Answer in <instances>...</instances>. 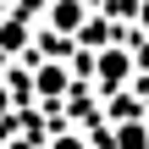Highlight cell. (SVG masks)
I'll return each instance as SVG.
<instances>
[{
    "instance_id": "6da1fadb",
    "label": "cell",
    "mask_w": 149,
    "mask_h": 149,
    "mask_svg": "<svg viewBox=\"0 0 149 149\" xmlns=\"http://www.w3.org/2000/svg\"><path fill=\"white\" fill-rule=\"evenodd\" d=\"M127 77H133V55H127L122 44H105V50L94 55V83H100L105 94H116Z\"/></svg>"
},
{
    "instance_id": "7a4b0ae2",
    "label": "cell",
    "mask_w": 149,
    "mask_h": 149,
    "mask_svg": "<svg viewBox=\"0 0 149 149\" xmlns=\"http://www.w3.org/2000/svg\"><path fill=\"white\" fill-rule=\"evenodd\" d=\"M83 22H88L83 0H50V28L55 33H83Z\"/></svg>"
},
{
    "instance_id": "3957f363",
    "label": "cell",
    "mask_w": 149,
    "mask_h": 149,
    "mask_svg": "<svg viewBox=\"0 0 149 149\" xmlns=\"http://www.w3.org/2000/svg\"><path fill=\"white\" fill-rule=\"evenodd\" d=\"M66 83H72V77H66V66H61V61H44V66L33 72V94H39V100H61V94H66Z\"/></svg>"
},
{
    "instance_id": "277c9868",
    "label": "cell",
    "mask_w": 149,
    "mask_h": 149,
    "mask_svg": "<svg viewBox=\"0 0 149 149\" xmlns=\"http://www.w3.org/2000/svg\"><path fill=\"white\" fill-rule=\"evenodd\" d=\"M116 149H149V127L144 122H122L116 127Z\"/></svg>"
},
{
    "instance_id": "5b68a950",
    "label": "cell",
    "mask_w": 149,
    "mask_h": 149,
    "mask_svg": "<svg viewBox=\"0 0 149 149\" xmlns=\"http://www.w3.org/2000/svg\"><path fill=\"white\" fill-rule=\"evenodd\" d=\"M0 44H6V50H11V44H22V22H17V17L0 28Z\"/></svg>"
},
{
    "instance_id": "8992f818",
    "label": "cell",
    "mask_w": 149,
    "mask_h": 149,
    "mask_svg": "<svg viewBox=\"0 0 149 149\" xmlns=\"http://www.w3.org/2000/svg\"><path fill=\"white\" fill-rule=\"evenodd\" d=\"M50 149H83V133H61V138H55Z\"/></svg>"
},
{
    "instance_id": "52a82bcc",
    "label": "cell",
    "mask_w": 149,
    "mask_h": 149,
    "mask_svg": "<svg viewBox=\"0 0 149 149\" xmlns=\"http://www.w3.org/2000/svg\"><path fill=\"white\" fill-rule=\"evenodd\" d=\"M11 111V83H0V116Z\"/></svg>"
},
{
    "instance_id": "ba28073f",
    "label": "cell",
    "mask_w": 149,
    "mask_h": 149,
    "mask_svg": "<svg viewBox=\"0 0 149 149\" xmlns=\"http://www.w3.org/2000/svg\"><path fill=\"white\" fill-rule=\"evenodd\" d=\"M138 22H144V28H149V0H144V6H138Z\"/></svg>"
},
{
    "instance_id": "9c48e42d",
    "label": "cell",
    "mask_w": 149,
    "mask_h": 149,
    "mask_svg": "<svg viewBox=\"0 0 149 149\" xmlns=\"http://www.w3.org/2000/svg\"><path fill=\"white\" fill-rule=\"evenodd\" d=\"M83 6H94V0H83Z\"/></svg>"
}]
</instances>
